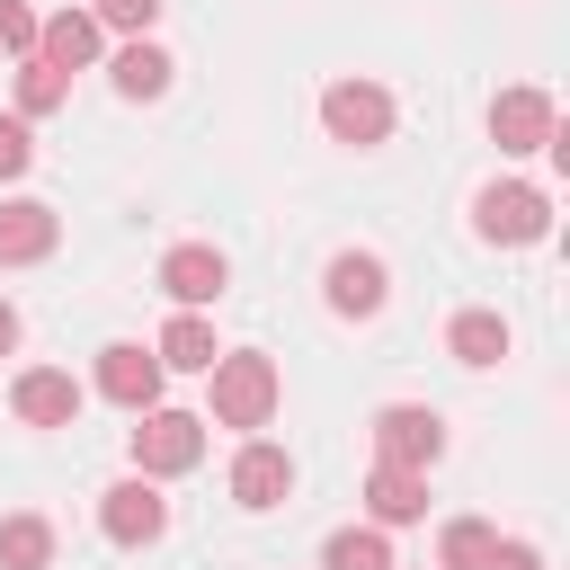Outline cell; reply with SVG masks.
<instances>
[{"label":"cell","instance_id":"cell-8","mask_svg":"<svg viewBox=\"0 0 570 570\" xmlns=\"http://www.w3.org/2000/svg\"><path fill=\"white\" fill-rule=\"evenodd\" d=\"M321 285H330V312H338V321H374V312H383V294H392V276H383V258H374V249H338Z\"/></svg>","mask_w":570,"mask_h":570},{"label":"cell","instance_id":"cell-18","mask_svg":"<svg viewBox=\"0 0 570 570\" xmlns=\"http://www.w3.org/2000/svg\"><path fill=\"white\" fill-rule=\"evenodd\" d=\"M0 570H53V525L36 508L0 517Z\"/></svg>","mask_w":570,"mask_h":570},{"label":"cell","instance_id":"cell-4","mask_svg":"<svg viewBox=\"0 0 570 570\" xmlns=\"http://www.w3.org/2000/svg\"><path fill=\"white\" fill-rule=\"evenodd\" d=\"M321 125H330V142L374 151V142L392 134V89H383V80H330V89H321Z\"/></svg>","mask_w":570,"mask_h":570},{"label":"cell","instance_id":"cell-5","mask_svg":"<svg viewBox=\"0 0 570 570\" xmlns=\"http://www.w3.org/2000/svg\"><path fill=\"white\" fill-rule=\"evenodd\" d=\"M445 454V419L428 410V401H392V410H374V463H410V472H428Z\"/></svg>","mask_w":570,"mask_h":570},{"label":"cell","instance_id":"cell-20","mask_svg":"<svg viewBox=\"0 0 570 570\" xmlns=\"http://www.w3.org/2000/svg\"><path fill=\"white\" fill-rule=\"evenodd\" d=\"M321 570H392V543H383V525H338V534L321 543Z\"/></svg>","mask_w":570,"mask_h":570},{"label":"cell","instance_id":"cell-22","mask_svg":"<svg viewBox=\"0 0 570 570\" xmlns=\"http://www.w3.org/2000/svg\"><path fill=\"white\" fill-rule=\"evenodd\" d=\"M62 98H71V71H53V62L27 53V71H18V116H53Z\"/></svg>","mask_w":570,"mask_h":570},{"label":"cell","instance_id":"cell-12","mask_svg":"<svg viewBox=\"0 0 570 570\" xmlns=\"http://www.w3.org/2000/svg\"><path fill=\"white\" fill-rule=\"evenodd\" d=\"M9 410H18L27 428H71V419H80V383H71L62 365H27V374L9 383Z\"/></svg>","mask_w":570,"mask_h":570},{"label":"cell","instance_id":"cell-23","mask_svg":"<svg viewBox=\"0 0 570 570\" xmlns=\"http://www.w3.org/2000/svg\"><path fill=\"white\" fill-rule=\"evenodd\" d=\"M160 9H169V0H89V18H98V27H125V36H151Z\"/></svg>","mask_w":570,"mask_h":570},{"label":"cell","instance_id":"cell-6","mask_svg":"<svg viewBox=\"0 0 570 570\" xmlns=\"http://www.w3.org/2000/svg\"><path fill=\"white\" fill-rule=\"evenodd\" d=\"M223 285H232V267H223V249H214V240H178V249L160 258V294H169L178 312L223 303Z\"/></svg>","mask_w":570,"mask_h":570},{"label":"cell","instance_id":"cell-26","mask_svg":"<svg viewBox=\"0 0 570 570\" xmlns=\"http://www.w3.org/2000/svg\"><path fill=\"white\" fill-rule=\"evenodd\" d=\"M490 570H543V552H534V543H517V534H508V543H490Z\"/></svg>","mask_w":570,"mask_h":570},{"label":"cell","instance_id":"cell-13","mask_svg":"<svg viewBox=\"0 0 570 570\" xmlns=\"http://www.w3.org/2000/svg\"><path fill=\"white\" fill-rule=\"evenodd\" d=\"M53 240H62V214L53 205H36V196H9L0 205V267H36V258H53Z\"/></svg>","mask_w":570,"mask_h":570},{"label":"cell","instance_id":"cell-27","mask_svg":"<svg viewBox=\"0 0 570 570\" xmlns=\"http://www.w3.org/2000/svg\"><path fill=\"white\" fill-rule=\"evenodd\" d=\"M18 347V303H0V356Z\"/></svg>","mask_w":570,"mask_h":570},{"label":"cell","instance_id":"cell-17","mask_svg":"<svg viewBox=\"0 0 570 570\" xmlns=\"http://www.w3.org/2000/svg\"><path fill=\"white\" fill-rule=\"evenodd\" d=\"M445 347H454V365L481 374V365L508 356V321H499V312H454V321H445Z\"/></svg>","mask_w":570,"mask_h":570},{"label":"cell","instance_id":"cell-2","mask_svg":"<svg viewBox=\"0 0 570 570\" xmlns=\"http://www.w3.org/2000/svg\"><path fill=\"white\" fill-rule=\"evenodd\" d=\"M205 463V419L196 410H134V472L142 481H169V472H196Z\"/></svg>","mask_w":570,"mask_h":570},{"label":"cell","instance_id":"cell-9","mask_svg":"<svg viewBox=\"0 0 570 570\" xmlns=\"http://www.w3.org/2000/svg\"><path fill=\"white\" fill-rule=\"evenodd\" d=\"M232 499H240V508H285V499H294V454L267 445V436H249V445L232 454Z\"/></svg>","mask_w":570,"mask_h":570},{"label":"cell","instance_id":"cell-19","mask_svg":"<svg viewBox=\"0 0 570 570\" xmlns=\"http://www.w3.org/2000/svg\"><path fill=\"white\" fill-rule=\"evenodd\" d=\"M107 71H116V89H125V98H160V89H169V71H178V62H169V53H160V45H151V36H134V45H125V53H116V62H107Z\"/></svg>","mask_w":570,"mask_h":570},{"label":"cell","instance_id":"cell-16","mask_svg":"<svg viewBox=\"0 0 570 570\" xmlns=\"http://www.w3.org/2000/svg\"><path fill=\"white\" fill-rule=\"evenodd\" d=\"M151 356H160V374H205L223 347H214V321H205V312H178V321L160 330V347H151Z\"/></svg>","mask_w":570,"mask_h":570},{"label":"cell","instance_id":"cell-1","mask_svg":"<svg viewBox=\"0 0 570 570\" xmlns=\"http://www.w3.org/2000/svg\"><path fill=\"white\" fill-rule=\"evenodd\" d=\"M205 383H214V419H205V428H267L276 401H285V383H276V365H267L258 347H223V356L205 365Z\"/></svg>","mask_w":570,"mask_h":570},{"label":"cell","instance_id":"cell-11","mask_svg":"<svg viewBox=\"0 0 570 570\" xmlns=\"http://www.w3.org/2000/svg\"><path fill=\"white\" fill-rule=\"evenodd\" d=\"M98 392H107L116 410H151V401H160V356L134 347V338L98 347Z\"/></svg>","mask_w":570,"mask_h":570},{"label":"cell","instance_id":"cell-10","mask_svg":"<svg viewBox=\"0 0 570 570\" xmlns=\"http://www.w3.org/2000/svg\"><path fill=\"white\" fill-rule=\"evenodd\" d=\"M561 125H552V98L543 89H499L490 98V142L499 151H543Z\"/></svg>","mask_w":570,"mask_h":570},{"label":"cell","instance_id":"cell-15","mask_svg":"<svg viewBox=\"0 0 570 570\" xmlns=\"http://www.w3.org/2000/svg\"><path fill=\"white\" fill-rule=\"evenodd\" d=\"M365 508H374V525H419V517H428V472L374 463V472H365Z\"/></svg>","mask_w":570,"mask_h":570},{"label":"cell","instance_id":"cell-24","mask_svg":"<svg viewBox=\"0 0 570 570\" xmlns=\"http://www.w3.org/2000/svg\"><path fill=\"white\" fill-rule=\"evenodd\" d=\"M0 53H36V9L27 0H0Z\"/></svg>","mask_w":570,"mask_h":570},{"label":"cell","instance_id":"cell-21","mask_svg":"<svg viewBox=\"0 0 570 570\" xmlns=\"http://www.w3.org/2000/svg\"><path fill=\"white\" fill-rule=\"evenodd\" d=\"M490 543H499V534H490L481 517H454V525L436 534V570H490Z\"/></svg>","mask_w":570,"mask_h":570},{"label":"cell","instance_id":"cell-14","mask_svg":"<svg viewBox=\"0 0 570 570\" xmlns=\"http://www.w3.org/2000/svg\"><path fill=\"white\" fill-rule=\"evenodd\" d=\"M98 18L89 9H53V18H36V62H53V71H80V62H98Z\"/></svg>","mask_w":570,"mask_h":570},{"label":"cell","instance_id":"cell-25","mask_svg":"<svg viewBox=\"0 0 570 570\" xmlns=\"http://www.w3.org/2000/svg\"><path fill=\"white\" fill-rule=\"evenodd\" d=\"M36 160V134H27V116H0V178H18Z\"/></svg>","mask_w":570,"mask_h":570},{"label":"cell","instance_id":"cell-7","mask_svg":"<svg viewBox=\"0 0 570 570\" xmlns=\"http://www.w3.org/2000/svg\"><path fill=\"white\" fill-rule=\"evenodd\" d=\"M98 525H107V543H160V534H169V499L134 472V481H116V490L98 499Z\"/></svg>","mask_w":570,"mask_h":570},{"label":"cell","instance_id":"cell-3","mask_svg":"<svg viewBox=\"0 0 570 570\" xmlns=\"http://www.w3.org/2000/svg\"><path fill=\"white\" fill-rule=\"evenodd\" d=\"M472 232H481V240H499V249H525V240H543V232H552V196H543V187H525V178H490V187L472 196Z\"/></svg>","mask_w":570,"mask_h":570}]
</instances>
